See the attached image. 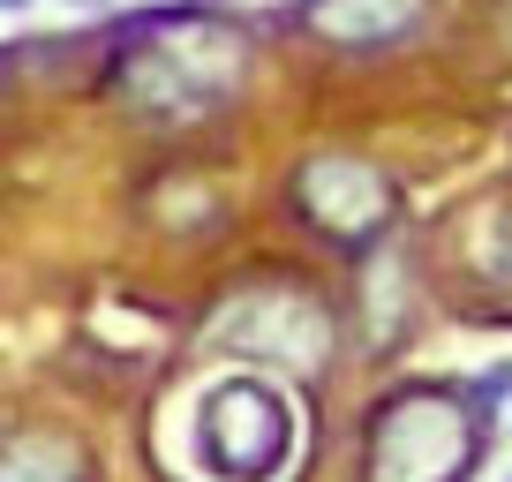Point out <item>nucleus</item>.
<instances>
[{"label":"nucleus","instance_id":"1","mask_svg":"<svg viewBox=\"0 0 512 482\" xmlns=\"http://www.w3.org/2000/svg\"><path fill=\"white\" fill-rule=\"evenodd\" d=\"M241 83V38L211 8H174V16H144L136 46L113 68V91L144 121H196Z\"/></svg>","mask_w":512,"mask_h":482},{"label":"nucleus","instance_id":"2","mask_svg":"<svg viewBox=\"0 0 512 482\" xmlns=\"http://www.w3.org/2000/svg\"><path fill=\"white\" fill-rule=\"evenodd\" d=\"M490 445V407L460 385H407L362 430V482H467Z\"/></svg>","mask_w":512,"mask_h":482},{"label":"nucleus","instance_id":"3","mask_svg":"<svg viewBox=\"0 0 512 482\" xmlns=\"http://www.w3.org/2000/svg\"><path fill=\"white\" fill-rule=\"evenodd\" d=\"M294 445V415L272 385L256 377H226L196 400V422H189V452L211 482H272L279 460Z\"/></svg>","mask_w":512,"mask_h":482},{"label":"nucleus","instance_id":"4","mask_svg":"<svg viewBox=\"0 0 512 482\" xmlns=\"http://www.w3.org/2000/svg\"><path fill=\"white\" fill-rule=\"evenodd\" d=\"M211 347H226L234 362H272V370L317 377L339 347V324L309 287H256V294H226V309L211 317Z\"/></svg>","mask_w":512,"mask_h":482},{"label":"nucleus","instance_id":"5","mask_svg":"<svg viewBox=\"0 0 512 482\" xmlns=\"http://www.w3.org/2000/svg\"><path fill=\"white\" fill-rule=\"evenodd\" d=\"M287 196L302 211V226H317L332 249H377L400 219V189L354 151H309L287 174Z\"/></svg>","mask_w":512,"mask_h":482},{"label":"nucleus","instance_id":"6","mask_svg":"<svg viewBox=\"0 0 512 482\" xmlns=\"http://www.w3.org/2000/svg\"><path fill=\"white\" fill-rule=\"evenodd\" d=\"M422 16H430V0H309L302 31L339 53H377V46H400L407 31H422Z\"/></svg>","mask_w":512,"mask_h":482},{"label":"nucleus","instance_id":"7","mask_svg":"<svg viewBox=\"0 0 512 482\" xmlns=\"http://www.w3.org/2000/svg\"><path fill=\"white\" fill-rule=\"evenodd\" d=\"M0 482H83L68 437H0Z\"/></svg>","mask_w":512,"mask_h":482},{"label":"nucleus","instance_id":"8","mask_svg":"<svg viewBox=\"0 0 512 482\" xmlns=\"http://www.w3.org/2000/svg\"><path fill=\"white\" fill-rule=\"evenodd\" d=\"M0 8H31V0H0Z\"/></svg>","mask_w":512,"mask_h":482},{"label":"nucleus","instance_id":"9","mask_svg":"<svg viewBox=\"0 0 512 482\" xmlns=\"http://www.w3.org/2000/svg\"><path fill=\"white\" fill-rule=\"evenodd\" d=\"M505 482H512V475H505Z\"/></svg>","mask_w":512,"mask_h":482}]
</instances>
